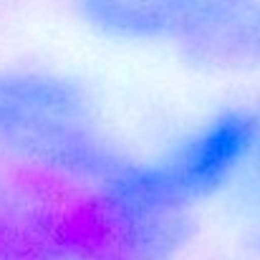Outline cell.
<instances>
[{
  "mask_svg": "<svg viewBox=\"0 0 260 260\" xmlns=\"http://www.w3.org/2000/svg\"><path fill=\"white\" fill-rule=\"evenodd\" d=\"M0 157L96 187L126 154L106 137L88 88L46 66H0Z\"/></svg>",
  "mask_w": 260,
  "mask_h": 260,
  "instance_id": "1",
  "label": "cell"
},
{
  "mask_svg": "<svg viewBox=\"0 0 260 260\" xmlns=\"http://www.w3.org/2000/svg\"><path fill=\"white\" fill-rule=\"evenodd\" d=\"M260 126V101L230 104L187 129L167 152L152 157L167 194L184 210L230 197L245 172Z\"/></svg>",
  "mask_w": 260,
  "mask_h": 260,
  "instance_id": "2",
  "label": "cell"
},
{
  "mask_svg": "<svg viewBox=\"0 0 260 260\" xmlns=\"http://www.w3.org/2000/svg\"><path fill=\"white\" fill-rule=\"evenodd\" d=\"M177 48L184 63L202 74L260 71V0H207Z\"/></svg>",
  "mask_w": 260,
  "mask_h": 260,
  "instance_id": "3",
  "label": "cell"
},
{
  "mask_svg": "<svg viewBox=\"0 0 260 260\" xmlns=\"http://www.w3.org/2000/svg\"><path fill=\"white\" fill-rule=\"evenodd\" d=\"M76 18L91 33L116 43H179L207 0H71Z\"/></svg>",
  "mask_w": 260,
  "mask_h": 260,
  "instance_id": "4",
  "label": "cell"
},
{
  "mask_svg": "<svg viewBox=\"0 0 260 260\" xmlns=\"http://www.w3.org/2000/svg\"><path fill=\"white\" fill-rule=\"evenodd\" d=\"M53 215L0 220V260H106L99 250L86 217L51 220Z\"/></svg>",
  "mask_w": 260,
  "mask_h": 260,
  "instance_id": "5",
  "label": "cell"
},
{
  "mask_svg": "<svg viewBox=\"0 0 260 260\" xmlns=\"http://www.w3.org/2000/svg\"><path fill=\"white\" fill-rule=\"evenodd\" d=\"M230 197H233V205H235L238 215L245 220V225L260 217V126L250 162H248L245 172L240 177V182L235 184V189L230 192Z\"/></svg>",
  "mask_w": 260,
  "mask_h": 260,
  "instance_id": "6",
  "label": "cell"
},
{
  "mask_svg": "<svg viewBox=\"0 0 260 260\" xmlns=\"http://www.w3.org/2000/svg\"><path fill=\"white\" fill-rule=\"evenodd\" d=\"M245 243H248V250L260 260V217L248 222V230H245Z\"/></svg>",
  "mask_w": 260,
  "mask_h": 260,
  "instance_id": "7",
  "label": "cell"
}]
</instances>
